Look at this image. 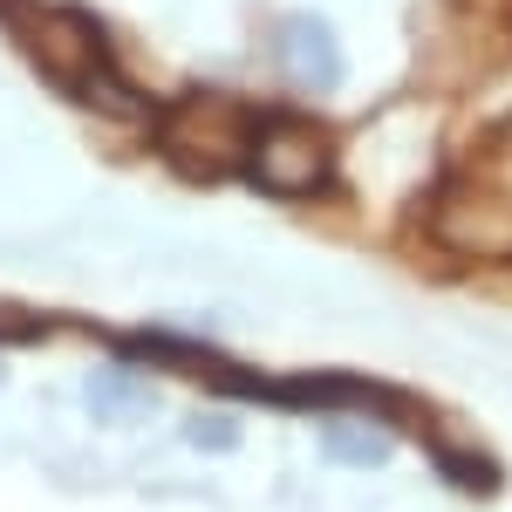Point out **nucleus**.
<instances>
[{
	"label": "nucleus",
	"mask_w": 512,
	"mask_h": 512,
	"mask_svg": "<svg viewBox=\"0 0 512 512\" xmlns=\"http://www.w3.org/2000/svg\"><path fill=\"white\" fill-rule=\"evenodd\" d=\"M0 21L14 48L35 62L76 103H103V110H130V89L110 76V48L96 35V21L82 7H55V0H0Z\"/></svg>",
	"instance_id": "1"
},
{
	"label": "nucleus",
	"mask_w": 512,
	"mask_h": 512,
	"mask_svg": "<svg viewBox=\"0 0 512 512\" xmlns=\"http://www.w3.org/2000/svg\"><path fill=\"white\" fill-rule=\"evenodd\" d=\"M437 239L478 260H512V123L437 198Z\"/></svg>",
	"instance_id": "2"
},
{
	"label": "nucleus",
	"mask_w": 512,
	"mask_h": 512,
	"mask_svg": "<svg viewBox=\"0 0 512 512\" xmlns=\"http://www.w3.org/2000/svg\"><path fill=\"white\" fill-rule=\"evenodd\" d=\"M253 123L260 117L239 96H226V89H192V96H178L158 117V151L185 178H226L253 151Z\"/></svg>",
	"instance_id": "3"
},
{
	"label": "nucleus",
	"mask_w": 512,
	"mask_h": 512,
	"mask_svg": "<svg viewBox=\"0 0 512 512\" xmlns=\"http://www.w3.org/2000/svg\"><path fill=\"white\" fill-rule=\"evenodd\" d=\"M246 171H253V185L267 198H315L328 185V171H335L328 130H315L308 117H260Z\"/></svg>",
	"instance_id": "4"
},
{
	"label": "nucleus",
	"mask_w": 512,
	"mask_h": 512,
	"mask_svg": "<svg viewBox=\"0 0 512 512\" xmlns=\"http://www.w3.org/2000/svg\"><path fill=\"white\" fill-rule=\"evenodd\" d=\"M274 55H280V69H287V82L294 89H315V96L342 89V76H349L342 41H335V28L321 14H287L280 35H274Z\"/></svg>",
	"instance_id": "5"
},
{
	"label": "nucleus",
	"mask_w": 512,
	"mask_h": 512,
	"mask_svg": "<svg viewBox=\"0 0 512 512\" xmlns=\"http://www.w3.org/2000/svg\"><path fill=\"white\" fill-rule=\"evenodd\" d=\"M82 396H89L96 424H130V417H144V410H151V383H137L130 369H96Z\"/></svg>",
	"instance_id": "6"
},
{
	"label": "nucleus",
	"mask_w": 512,
	"mask_h": 512,
	"mask_svg": "<svg viewBox=\"0 0 512 512\" xmlns=\"http://www.w3.org/2000/svg\"><path fill=\"white\" fill-rule=\"evenodd\" d=\"M321 451L335 465H383L390 458V431H369V424H328L321 431Z\"/></svg>",
	"instance_id": "7"
},
{
	"label": "nucleus",
	"mask_w": 512,
	"mask_h": 512,
	"mask_svg": "<svg viewBox=\"0 0 512 512\" xmlns=\"http://www.w3.org/2000/svg\"><path fill=\"white\" fill-rule=\"evenodd\" d=\"M28 335H41V315L14 308V301H0V342H28Z\"/></svg>",
	"instance_id": "8"
}]
</instances>
